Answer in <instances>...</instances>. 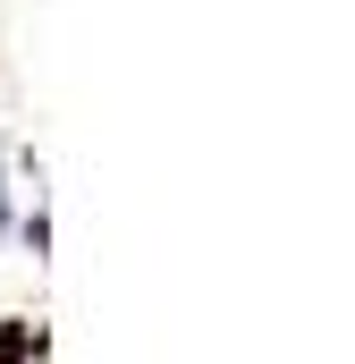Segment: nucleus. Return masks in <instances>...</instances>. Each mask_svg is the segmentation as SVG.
Masks as SVG:
<instances>
[{"instance_id":"1","label":"nucleus","mask_w":355,"mask_h":364,"mask_svg":"<svg viewBox=\"0 0 355 364\" xmlns=\"http://www.w3.org/2000/svg\"><path fill=\"white\" fill-rule=\"evenodd\" d=\"M26 356V331H9V339H0V364H17Z\"/></svg>"}]
</instances>
